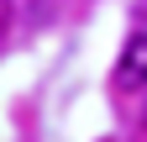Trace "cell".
Listing matches in <instances>:
<instances>
[{"instance_id": "cell-1", "label": "cell", "mask_w": 147, "mask_h": 142, "mask_svg": "<svg viewBox=\"0 0 147 142\" xmlns=\"http://www.w3.org/2000/svg\"><path fill=\"white\" fill-rule=\"evenodd\" d=\"M116 90H147V32H131L116 63Z\"/></svg>"}, {"instance_id": "cell-2", "label": "cell", "mask_w": 147, "mask_h": 142, "mask_svg": "<svg viewBox=\"0 0 147 142\" xmlns=\"http://www.w3.org/2000/svg\"><path fill=\"white\" fill-rule=\"evenodd\" d=\"M5 26H11V0H0V37H5Z\"/></svg>"}, {"instance_id": "cell-3", "label": "cell", "mask_w": 147, "mask_h": 142, "mask_svg": "<svg viewBox=\"0 0 147 142\" xmlns=\"http://www.w3.org/2000/svg\"><path fill=\"white\" fill-rule=\"evenodd\" d=\"M142 126H147V105H142Z\"/></svg>"}]
</instances>
